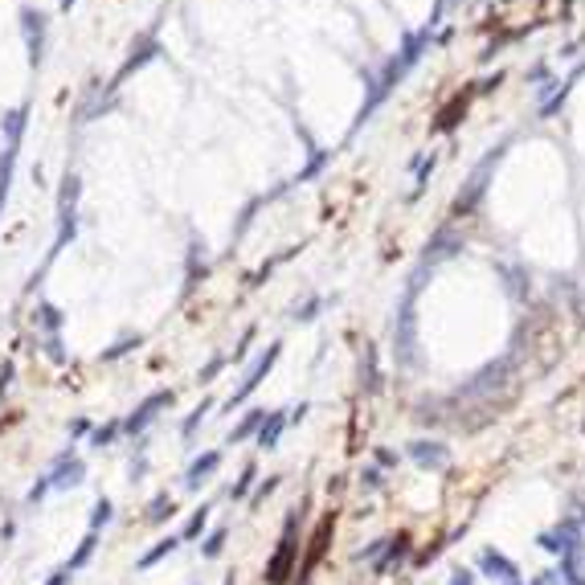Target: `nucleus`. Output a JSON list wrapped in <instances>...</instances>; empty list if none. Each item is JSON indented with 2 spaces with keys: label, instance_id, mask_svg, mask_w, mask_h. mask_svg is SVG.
<instances>
[{
  "label": "nucleus",
  "instance_id": "nucleus-1",
  "mask_svg": "<svg viewBox=\"0 0 585 585\" xmlns=\"http://www.w3.org/2000/svg\"><path fill=\"white\" fill-rule=\"evenodd\" d=\"M295 557H299V507L287 512V520H282V537H278V548H274V557L267 565V582L270 585L287 582L291 569H295Z\"/></svg>",
  "mask_w": 585,
  "mask_h": 585
},
{
  "label": "nucleus",
  "instance_id": "nucleus-2",
  "mask_svg": "<svg viewBox=\"0 0 585 585\" xmlns=\"http://www.w3.org/2000/svg\"><path fill=\"white\" fill-rule=\"evenodd\" d=\"M87 483V462L78 458V450H62L49 467V487L53 492H70V487H82Z\"/></svg>",
  "mask_w": 585,
  "mask_h": 585
},
{
  "label": "nucleus",
  "instance_id": "nucleus-3",
  "mask_svg": "<svg viewBox=\"0 0 585 585\" xmlns=\"http://www.w3.org/2000/svg\"><path fill=\"white\" fill-rule=\"evenodd\" d=\"M172 405V389H160V393H152V397H143V402L135 405L132 417H123V434H132V438H139L156 417H160V409H168Z\"/></svg>",
  "mask_w": 585,
  "mask_h": 585
},
{
  "label": "nucleus",
  "instance_id": "nucleus-4",
  "mask_svg": "<svg viewBox=\"0 0 585 585\" xmlns=\"http://www.w3.org/2000/svg\"><path fill=\"white\" fill-rule=\"evenodd\" d=\"M409 458L422 467V471H447L450 467V450L442 442H430V438H417V442H409Z\"/></svg>",
  "mask_w": 585,
  "mask_h": 585
},
{
  "label": "nucleus",
  "instance_id": "nucleus-5",
  "mask_svg": "<svg viewBox=\"0 0 585 585\" xmlns=\"http://www.w3.org/2000/svg\"><path fill=\"white\" fill-rule=\"evenodd\" d=\"M479 569L499 585H524L520 582V569H516L503 552H495V548H483V552H479Z\"/></svg>",
  "mask_w": 585,
  "mask_h": 585
},
{
  "label": "nucleus",
  "instance_id": "nucleus-6",
  "mask_svg": "<svg viewBox=\"0 0 585 585\" xmlns=\"http://www.w3.org/2000/svg\"><path fill=\"white\" fill-rule=\"evenodd\" d=\"M217 467H222V450H205L201 458H192L188 471H184V492H201V487L213 479Z\"/></svg>",
  "mask_w": 585,
  "mask_h": 585
},
{
  "label": "nucleus",
  "instance_id": "nucleus-7",
  "mask_svg": "<svg viewBox=\"0 0 585 585\" xmlns=\"http://www.w3.org/2000/svg\"><path fill=\"white\" fill-rule=\"evenodd\" d=\"M507 372H512V360H499V364H492V368H483L471 385H462V389H458V397H487L492 389L503 385V377H507Z\"/></svg>",
  "mask_w": 585,
  "mask_h": 585
},
{
  "label": "nucleus",
  "instance_id": "nucleus-8",
  "mask_svg": "<svg viewBox=\"0 0 585 585\" xmlns=\"http://www.w3.org/2000/svg\"><path fill=\"white\" fill-rule=\"evenodd\" d=\"M274 360H278V344H274V348H267V357H262L254 368H250V372H246V381H242V385L233 389V397H229V409H233V405H242L250 393H254V389H258V385H262V377L270 372V364H274Z\"/></svg>",
  "mask_w": 585,
  "mask_h": 585
},
{
  "label": "nucleus",
  "instance_id": "nucleus-9",
  "mask_svg": "<svg viewBox=\"0 0 585 585\" xmlns=\"http://www.w3.org/2000/svg\"><path fill=\"white\" fill-rule=\"evenodd\" d=\"M332 528H336V520H332V516H323V520H319V528H315V537H312V548H307V557H303V569H299V582H295V585H307L312 569L319 565V557H323V548H327Z\"/></svg>",
  "mask_w": 585,
  "mask_h": 585
},
{
  "label": "nucleus",
  "instance_id": "nucleus-10",
  "mask_svg": "<svg viewBox=\"0 0 585 585\" xmlns=\"http://www.w3.org/2000/svg\"><path fill=\"white\" fill-rule=\"evenodd\" d=\"M405 557H409V537H389L385 540V548H381V557H377V561H372V569H377V573H389V569H393V565H402Z\"/></svg>",
  "mask_w": 585,
  "mask_h": 585
},
{
  "label": "nucleus",
  "instance_id": "nucleus-11",
  "mask_svg": "<svg viewBox=\"0 0 585 585\" xmlns=\"http://www.w3.org/2000/svg\"><path fill=\"white\" fill-rule=\"evenodd\" d=\"M287 426H291L287 409H270V413H267V422H262V430H258V447H262V450H274Z\"/></svg>",
  "mask_w": 585,
  "mask_h": 585
},
{
  "label": "nucleus",
  "instance_id": "nucleus-12",
  "mask_svg": "<svg viewBox=\"0 0 585 585\" xmlns=\"http://www.w3.org/2000/svg\"><path fill=\"white\" fill-rule=\"evenodd\" d=\"M262 422H267V409H250L233 430H229V447H237V442H246L250 434H258L262 430Z\"/></svg>",
  "mask_w": 585,
  "mask_h": 585
},
{
  "label": "nucleus",
  "instance_id": "nucleus-13",
  "mask_svg": "<svg viewBox=\"0 0 585 585\" xmlns=\"http://www.w3.org/2000/svg\"><path fill=\"white\" fill-rule=\"evenodd\" d=\"M172 516H177V499H172L168 492H160L152 503H147V512H143L147 524H164V520H172Z\"/></svg>",
  "mask_w": 585,
  "mask_h": 585
},
{
  "label": "nucleus",
  "instance_id": "nucleus-14",
  "mask_svg": "<svg viewBox=\"0 0 585 585\" xmlns=\"http://www.w3.org/2000/svg\"><path fill=\"white\" fill-rule=\"evenodd\" d=\"M180 548V540L177 537H164V540H156V548H147L143 557H139V569H152L156 561H164V557H172Z\"/></svg>",
  "mask_w": 585,
  "mask_h": 585
},
{
  "label": "nucleus",
  "instance_id": "nucleus-15",
  "mask_svg": "<svg viewBox=\"0 0 585 585\" xmlns=\"http://www.w3.org/2000/svg\"><path fill=\"white\" fill-rule=\"evenodd\" d=\"M119 434H123V422H119V417H111L107 426H94V430H90V447H94V450L111 447V442H115Z\"/></svg>",
  "mask_w": 585,
  "mask_h": 585
},
{
  "label": "nucleus",
  "instance_id": "nucleus-16",
  "mask_svg": "<svg viewBox=\"0 0 585 585\" xmlns=\"http://www.w3.org/2000/svg\"><path fill=\"white\" fill-rule=\"evenodd\" d=\"M94 548H98V532H87V537H82V544L74 548V557L66 561V569H70V573H78L90 557H94Z\"/></svg>",
  "mask_w": 585,
  "mask_h": 585
},
{
  "label": "nucleus",
  "instance_id": "nucleus-17",
  "mask_svg": "<svg viewBox=\"0 0 585 585\" xmlns=\"http://www.w3.org/2000/svg\"><path fill=\"white\" fill-rule=\"evenodd\" d=\"M115 520V503L107 499V495H98V503L90 507V532H98V528H107Z\"/></svg>",
  "mask_w": 585,
  "mask_h": 585
},
{
  "label": "nucleus",
  "instance_id": "nucleus-18",
  "mask_svg": "<svg viewBox=\"0 0 585 585\" xmlns=\"http://www.w3.org/2000/svg\"><path fill=\"white\" fill-rule=\"evenodd\" d=\"M209 512H213V507H209V503H201V507L188 516V524H184L180 540H197V537H201V532H205V524H209Z\"/></svg>",
  "mask_w": 585,
  "mask_h": 585
},
{
  "label": "nucleus",
  "instance_id": "nucleus-19",
  "mask_svg": "<svg viewBox=\"0 0 585 585\" xmlns=\"http://www.w3.org/2000/svg\"><path fill=\"white\" fill-rule=\"evenodd\" d=\"M254 479H258V467H254V462H246V467H242V475H237V479H233V487H229V499H246L250 487H254Z\"/></svg>",
  "mask_w": 585,
  "mask_h": 585
},
{
  "label": "nucleus",
  "instance_id": "nucleus-20",
  "mask_svg": "<svg viewBox=\"0 0 585 585\" xmlns=\"http://www.w3.org/2000/svg\"><path fill=\"white\" fill-rule=\"evenodd\" d=\"M225 537H229L225 528H213V532L205 537V544H201V557H205V561H217V557H222V548H225Z\"/></svg>",
  "mask_w": 585,
  "mask_h": 585
},
{
  "label": "nucleus",
  "instance_id": "nucleus-21",
  "mask_svg": "<svg viewBox=\"0 0 585 585\" xmlns=\"http://www.w3.org/2000/svg\"><path fill=\"white\" fill-rule=\"evenodd\" d=\"M209 409H213V402L205 397V402H201L197 409H192V413H188V417H184V426H180V434H184V438H192V434H197V426L205 422V413H209Z\"/></svg>",
  "mask_w": 585,
  "mask_h": 585
},
{
  "label": "nucleus",
  "instance_id": "nucleus-22",
  "mask_svg": "<svg viewBox=\"0 0 585 585\" xmlns=\"http://www.w3.org/2000/svg\"><path fill=\"white\" fill-rule=\"evenodd\" d=\"M274 492H278V475H270V479H262V483H258V492L250 495V503L258 507V503H262L267 495H274Z\"/></svg>",
  "mask_w": 585,
  "mask_h": 585
},
{
  "label": "nucleus",
  "instance_id": "nucleus-23",
  "mask_svg": "<svg viewBox=\"0 0 585 585\" xmlns=\"http://www.w3.org/2000/svg\"><path fill=\"white\" fill-rule=\"evenodd\" d=\"M45 492H53V487H49V475H42V479H37V483L29 487V495H25V503H29V507H33V503H42V499H45Z\"/></svg>",
  "mask_w": 585,
  "mask_h": 585
},
{
  "label": "nucleus",
  "instance_id": "nucleus-24",
  "mask_svg": "<svg viewBox=\"0 0 585 585\" xmlns=\"http://www.w3.org/2000/svg\"><path fill=\"white\" fill-rule=\"evenodd\" d=\"M360 487H368V492H377V487H381V471H377V467H368V471L360 475Z\"/></svg>",
  "mask_w": 585,
  "mask_h": 585
},
{
  "label": "nucleus",
  "instance_id": "nucleus-25",
  "mask_svg": "<svg viewBox=\"0 0 585 585\" xmlns=\"http://www.w3.org/2000/svg\"><path fill=\"white\" fill-rule=\"evenodd\" d=\"M143 475H147V454H143V447H139V458L132 462V483H139Z\"/></svg>",
  "mask_w": 585,
  "mask_h": 585
},
{
  "label": "nucleus",
  "instance_id": "nucleus-26",
  "mask_svg": "<svg viewBox=\"0 0 585 585\" xmlns=\"http://www.w3.org/2000/svg\"><path fill=\"white\" fill-rule=\"evenodd\" d=\"M70 582H74V573H70L66 565H62L57 573H49V577H45V585H70Z\"/></svg>",
  "mask_w": 585,
  "mask_h": 585
},
{
  "label": "nucleus",
  "instance_id": "nucleus-27",
  "mask_svg": "<svg viewBox=\"0 0 585 585\" xmlns=\"http://www.w3.org/2000/svg\"><path fill=\"white\" fill-rule=\"evenodd\" d=\"M42 323L49 327V332H57V327H62V315L53 312V307H42Z\"/></svg>",
  "mask_w": 585,
  "mask_h": 585
},
{
  "label": "nucleus",
  "instance_id": "nucleus-28",
  "mask_svg": "<svg viewBox=\"0 0 585 585\" xmlns=\"http://www.w3.org/2000/svg\"><path fill=\"white\" fill-rule=\"evenodd\" d=\"M447 585H475V573H471V569H454Z\"/></svg>",
  "mask_w": 585,
  "mask_h": 585
},
{
  "label": "nucleus",
  "instance_id": "nucleus-29",
  "mask_svg": "<svg viewBox=\"0 0 585 585\" xmlns=\"http://www.w3.org/2000/svg\"><path fill=\"white\" fill-rule=\"evenodd\" d=\"M377 462H381V467H397V454L385 450V447H377Z\"/></svg>",
  "mask_w": 585,
  "mask_h": 585
},
{
  "label": "nucleus",
  "instance_id": "nucleus-30",
  "mask_svg": "<svg viewBox=\"0 0 585 585\" xmlns=\"http://www.w3.org/2000/svg\"><path fill=\"white\" fill-rule=\"evenodd\" d=\"M78 434H90V422H87V417H74V422H70V438H78Z\"/></svg>",
  "mask_w": 585,
  "mask_h": 585
},
{
  "label": "nucleus",
  "instance_id": "nucleus-31",
  "mask_svg": "<svg viewBox=\"0 0 585 585\" xmlns=\"http://www.w3.org/2000/svg\"><path fill=\"white\" fill-rule=\"evenodd\" d=\"M45 352H49V360H57V364L66 360V352H62V344H57V340H49V344H45Z\"/></svg>",
  "mask_w": 585,
  "mask_h": 585
},
{
  "label": "nucleus",
  "instance_id": "nucleus-32",
  "mask_svg": "<svg viewBox=\"0 0 585 585\" xmlns=\"http://www.w3.org/2000/svg\"><path fill=\"white\" fill-rule=\"evenodd\" d=\"M8 385H12V364H4V368H0V393H4Z\"/></svg>",
  "mask_w": 585,
  "mask_h": 585
},
{
  "label": "nucleus",
  "instance_id": "nucleus-33",
  "mask_svg": "<svg viewBox=\"0 0 585 585\" xmlns=\"http://www.w3.org/2000/svg\"><path fill=\"white\" fill-rule=\"evenodd\" d=\"M532 585H557V573H540V577H537Z\"/></svg>",
  "mask_w": 585,
  "mask_h": 585
},
{
  "label": "nucleus",
  "instance_id": "nucleus-34",
  "mask_svg": "<svg viewBox=\"0 0 585 585\" xmlns=\"http://www.w3.org/2000/svg\"><path fill=\"white\" fill-rule=\"evenodd\" d=\"M188 585H201V582H188Z\"/></svg>",
  "mask_w": 585,
  "mask_h": 585
}]
</instances>
